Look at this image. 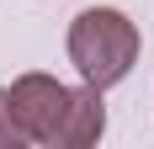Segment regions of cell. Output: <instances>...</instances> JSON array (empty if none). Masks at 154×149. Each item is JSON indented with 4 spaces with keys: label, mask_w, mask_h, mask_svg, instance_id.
<instances>
[{
    "label": "cell",
    "mask_w": 154,
    "mask_h": 149,
    "mask_svg": "<svg viewBox=\"0 0 154 149\" xmlns=\"http://www.w3.org/2000/svg\"><path fill=\"white\" fill-rule=\"evenodd\" d=\"M69 64L80 69V80L96 90H112L122 85L128 69L138 64V21L133 16H122L117 5H91V11H80L75 21H69Z\"/></svg>",
    "instance_id": "obj_1"
},
{
    "label": "cell",
    "mask_w": 154,
    "mask_h": 149,
    "mask_svg": "<svg viewBox=\"0 0 154 149\" xmlns=\"http://www.w3.org/2000/svg\"><path fill=\"white\" fill-rule=\"evenodd\" d=\"M5 101H11V117H16V128H21L27 144H53L59 122H64V106H69V85L32 69V74H16L11 80Z\"/></svg>",
    "instance_id": "obj_2"
},
{
    "label": "cell",
    "mask_w": 154,
    "mask_h": 149,
    "mask_svg": "<svg viewBox=\"0 0 154 149\" xmlns=\"http://www.w3.org/2000/svg\"><path fill=\"white\" fill-rule=\"evenodd\" d=\"M101 133H106V101H101L96 85L80 80L69 90V106H64V122H59L53 144L59 149H91V144H101Z\"/></svg>",
    "instance_id": "obj_3"
},
{
    "label": "cell",
    "mask_w": 154,
    "mask_h": 149,
    "mask_svg": "<svg viewBox=\"0 0 154 149\" xmlns=\"http://www.w3.org/2000/svg\"><path fill=\"white\" fill-rule=\"evenodd\" d=\"M16 144H27V138H21V128H16V117H11V101H5V90H0V149H16Z\"/></svg>",
    "instance_id": "obj_4"
}]
</instances>
